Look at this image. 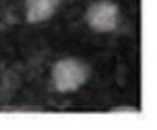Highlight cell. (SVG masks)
<instances>
[{
	"label": "cell",
	"instance_id": "obj_3",
	"mask_svg": "<svg viewBox=\"0 0 157 130\" xmlns=\"http://www.w3.org/2000/svg\"><path fill=\"white\" fill-rule=\"evenodd\" d=\"M61 0H25V19L38 24L50 19L57 13Z\"/></svg>",
	"mask_w": 157,
	"mask_h": 130
},
{
	"label": "cell",
	"instance_id": "obj_2",
	"mask_svg": "<svg viewBox=\"0 0 157 130\" xmlns=\"http://www.w3.org/2000/svg\"><path fill=\"white\" fill-rule=\"evenodd\" d=\"M85 20L91 30L98 33H110L120 25L121 13L116 3L110 0H99L88 6Z\"/></svg>",
	"mask_w": 157,
	"mask_h": 130
},
{
	"label": "cell",
	"instance_id": "obj_1",
	"mask_svg": "<svg viewBox=\"0 0 157 130\" xmlns=\"http://www.w3.org/2000/svg\"><path fill=\"white\" fill-rule=\"evenodd\" d=\"M90 77V66L74 57L58 60L52 68V85L58 93H74L82 88Z\"/></svg>",
	"mask_w": 157,
	"mask_h": 130
}]
</instances>
